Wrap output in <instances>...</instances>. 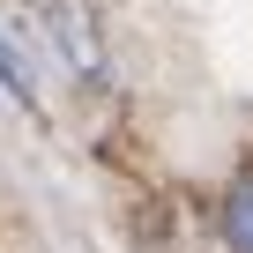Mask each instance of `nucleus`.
I'll list each match as a JSON object with an SVG mask.
<instances>
[{"label":"nucleus","instance_id":"obj_1","mask_svg":"<svg viewBox=\"0 0 253 253\" xmlns=\"http://www.w3.org/2000/svg\"><path fill=\"white\" fill-rule=\"evenodd\" d=\"M223 246L231 253H253V164L223 186Z\"/></svg>","mask_w":253,"mask_h":253}]
</instances>
